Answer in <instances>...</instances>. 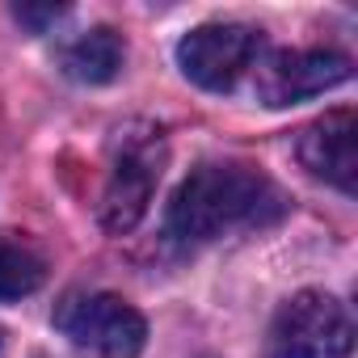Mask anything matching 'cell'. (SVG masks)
Returning <instances> with one entry per match:
<instances>
[{
	"instance_id": "1",
	"label": "cell",
	"mask_w": 358,
	"mask_h": 358,
	"mask_svg": "<svg viewBox=\"0 0 358 358\" xmlns=\"http://www.w3.org/2000/svg\"><path fill=\"white\" fill-rule=\"evenodd\" d=\"M287 194L266 173L249 164H199L169 199V236L177 241H220L232 232L266 228L282 220Z\"/></svg>"
},
{
	"instance_id": "2",
	"label": "cell",
	"mask_w": 358,
	"mask_h": 358,
	"mask_svg": "<svg viewBox=\"0 0 358 358\" xmlns=\"http://www.w3.org/2000/svg\"><path fill=\"white\" fill-rule=\"evenodd\" d=\"M354 350V320L345 303L329 291H299L291 295L266 341V358H350Z\"/></svg>"
},
{
	"instance_id": "3",
	"label": "cell",
	"mask_w": 358,
	"mask_h": 358,
	"mask_svg": "<svg viewBox=\"0 0 358 358\" xmlns=\"http://www.w3.org/2000/svg\"><path fill=\"white\" fill-rule=\"evenodd\" d=\"M55 329L76 345L97 358H135L148 341V320L118 295L89 291V295H68L55 308Z\"/></svg>"
},
{
	"instance_id": "4",
	"label": "cell",
	"mask_w": 358,
	"mask_h": 358,
	"mask_svg": "<svg viewBox=\"0 0 358 358\" xmlns=\"http://www.w3.org/2000/svg\"><path fill=\"white\" fill-rule=\"evenodd\" d=\"M257 51H262V34L253 26L211 22V26L190 30L182 43H177V68H182V76L194 80L199 89L224 93L253 68Z\"/></svg>"
},
{
	"instance_id": "5",
	"label": "cell",
	"mask_w": 358,
	"mask_h": 358,
	"mask_svg": "<svg viewBox=\"0 0 358 358\" xmlns=\"http://www.w3.org/2000/svg\"><path fill=\"white\" fill-rule=\"evenodd\" d=\"M354 76L350 55L341 51H324V47H308V51H274L266 64H257V101L270 110L295 106L303 97L329 93L337 85H345Z\"/></svg>"
},
{
	"instance_id": "6",
	"label": "cell",
	"mask_w": 358,
	"mask_h": 358,
	"mask_svg": "<svg viewBox=\"0 0 358 358\" xmlns=\"http://www.w3.org/2000/svg\"><path fill=\"white\" fill-rule=\"evenodd\" d=\"M160 143L156 139H127V148L118 152L114 169H110V182L101 194V224L106 232H131L152 203L156 190V177H160Z\"/></svg>"
},
{
	"instance_id": "7",
	"label": "cell",
	"mask_w": 358,
	"mask_h": 358,
	"mask_svg": "<svg viewBox=\"0 0 358 358\" xmlns=\"http://www.w3.org/2000/svg\"><path fill=\"white\" fill-rule=\"evenodd\" d=\"M295 152L312 177L337 186L341 194H354V173H358V118H354V110H329L324 118L308 122L299 131Z\"/></svg>"
},
{
	"instance_id": "8",
	"label": "cell",
	"mask_w": 358,
	"mask_h": 358,
	"mask_svg": "<svg viewBox=\"0 0 358 358\" xmlns=\"http://www.w3.org/2000/svg\"><path fill=\"white\" fill-rule=\"evenodd\" d=\"M122 59H127L122 34H114L110 26H97V30L72 38V43L59 51L64 76H72V80H80V85H110V80L122 72Z\"/></svg>"
},
{
	"instance_id": "9",
	"label": "cell",
	"mask_w": 358,
	"mask_h": 358,
	"mask_svg": "<svg viewBox=\"0 0 358 358\" xmlns=\"http://www.w3.org/2000/svg\"><path fill=\"white\" fill-rule=\"evenodd\" d=\"M47 262L30 241L0 236V299H26L43 287Z\"/></svg>"
},
{
	"instance_id": "10",
	"label": "cell",
	"mask_w": 358,
	"mask_h": 358,
	"mask_svg": "<svg viewBox=\"0 0 358 358\" xmlns=\"http://www.w3.org/2000/svg\"><path fill=\"white\" fill-rule=\"evenodd\" d=\"M64 9H30V5H22L17 9V22H26V26H34V30H43L47 22H55Z\"/></svg>"
},
{
	"instance_id": "11",
	"label": "cell",
	"mask_w": 358,
	"mask_h": 358,
	"mask_svg": "<svg viewBox=\"0 0 358 358\" xmlns=\"http://www.w3.org/2000/svg\"><path fill=\"white\" fill-rule=\"evenodd\" d=\"M0 354H5V329H0Z\"/></svg>"
}]
</instances>
